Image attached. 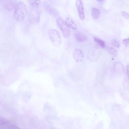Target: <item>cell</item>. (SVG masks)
<instances>
[{"label": "cell", "instance_id": "obj_1", "mask_svg": "<svg viewBox=\"0 0 129 129\" xmlns=\"http://www.w3.org/2000/svg\"><path fill=\"white\" fill-rule=\"evenodd\" d=\"M27 13V9L25 4L22 1L19 2L15 7L14 18L18 22H21L24 19Z\"/></svg>", "mask_w": 129, "mask_h": 129}, {"label": "cell", "instance_id": "obj_2", "mask_svg": "<svg viewBox=\"0 0 129 129\" xmlns=\"http://www.w3.org/2000/svg\"><path fill=\"white\" fill-rule=\"evenodd\" d=\"M50 41L55 46L59 47L61 43V39L59 32L56 30L51 29L48 31Z\"/></svg>", "mask_w": 129, "mask_h": 129}, {"label": "cell", "instance_id": "obj_3", "mask_svg": "<svg viewBox=\"0 0 129 129\" xmlns=\"http://www.w3.org/2000/svg\"><path fill=\"white\" fill-rule=\"evenodd\" d=\"M57 24L61 31L63 37L68 38L70 35V29L65 22L61 18L58 17L56 20Z\"/></svg>", "mask_w": 129, "mask_h": 129}, {"label": "cell", "instance_id": "obj_4", "mask_svg": "<svg viewBox=\"0 0 129 129\" xmlns=\"http://www.w3.org/2000/svg\"><path fill=\"white\" fill-rule=\"evenodd\" d=\"M73 57L75 61L77 62H80L83 60L84 55L83 51L79 49H76L74 51Z\"/></svg>", "mask_w": 129, "mask_h": 129}, {"label": "cell", "instance_id": "obj_5", "mask_svg": "<svg viewBox=\"0 0 129 129\" xmlns=\"http://www.w3.org/2000/svg\"><path fill=\"white\" fill-rule=\"evenodd\" d=\"M76 5L80 19L83 20L84 19L83 7L81 0H77L76 2Z\"/></svg>", "mask_w": 129, "mask_h": 129}, {"label": "cell", "instance_id": "obj_6", "mask_svg": "<svg viewBox=\"0 0 129 129\" xmlns=\"http://www.w3.org/2000/svg\"><path fill=\"white\" fill-rule=\"evenodd\" d=\"M74 36L76 39L80 42H84L86 41L87 39L86 36L81 32H76Z\"/></svg>", "mask_w": 129, "mask_h": 129}, {"label": "cell", "instance_id": "obj_7", "mask_svg": "<svg viewBox=\"0 0 129 129\" xmlns=\"http://www.w3.org/2000/svg\"><path fill=\"white\" fill-rule=\"evenodd\" d=\"M65 22L68 27L74 30L77 29V25L71 18L67 17L66 19Z\"/></svg>", "mask_w": 129, "mask_h": 129}, {"label": "cell", "instance_id": "obj_8", "mask_svg": "<svg viewBox=\"0 0 129 129\" xmlns=\"http://www.w3.org/2000/svg\"><path fill=\"white\" fill-rule=\"evenodd\" d=\"M91 15L92 17L94 19H97L100 16V12L98 9L93 7L91 9Z\"/></svg>", "mask_w": 129, "mask_h": 129}, {"label": "cell", "instance_id": "obj_9", "mask_svg": "<svg viewBox=\"0 0 129 129\" xmlns=\"http://www.w3.org/2000/svg\"><path fill=\"white\" fill-rule=\"evenodd\" d=\"M30 5L32 7L38 8L41 5V2L39 0H28V1Z\"/></svg>", "mask_w": 129, "mask_h": 129}, {"label": "cell", "instance_id": "obj_10", "mask_svg": "<svg viewBox=\"0 0 129 129\" xmlns=\"http://www.w3.org/2000/svg\"><path fill=\"white\" fill-rule=\"evenodd\" d=\"M94 40L101 48H104L105 47V43L103 41L95 37L94 38Z\"/></svg>", "mask_w": 129, "mask_h": 129}, {"label": "cell", "instance_id": "obj_11", "mask_svg": "<svg viewBox=\"0 0 129 129\" xmlns=\"http://www.w3.org/2000/svg\"><path fill=\"white\" fill-rule=\"evenodd\" d=\"M14 6V3L12 2H8L5 6V8L8 10H11L13 8Z\"/></svg>", "mask_w": 129, "mask_h": 129}, {"label": "cell", "instance_id": "obj_12", "mask_svg": "<svg viewBox=\"0 0 129 129\" xmlns=\"http://www.w3.org/2000/svg\"><path fill=\"white\" fill-rule=\"evenodd\" d=\"M9 122V121L7 119L4 117H0V126L5 125Z\"/></svg>", "mask_w": 129, "mask_h": 129}, {"label": "cell", "instance_id": "obj_13", "mask_svg": "<svg viewBox=\"0 0 129 129\" xmlns=\"http://www.w3.org/2000/svg\"><path fill=\"white\" fill-rule=\"evenodd\" d=\"M109 51L111 54L114 56H116L118 52L117 50L112 47H111L109 49Z\"/></svg>", "mask_w": 129, "mask_h": 129}, {"label": "cell", "instance_id": "obj_14", "mask_svg": "<svg viewBox=\"0 0 129 129\" xmlns=\"http://www.w3.org/2000/svg\"><path fill=\"white\" fill-rule=\"evenodd\" d=\"M112 43L117 48L120 47V44L117 41L114 39H113L112 41Z\"/></svg>", "mask_w": 129, "mask_h": 129}, {"label": "cell", "instance_id": "obj_15", "mask_svg": "<svg viewBox=\"0 0 129 129\" xmlns=\"http://www.w3.org/2000/svg\"><path fill=\"white\" fill-rule=\"evenodd\" d=\"M122 43L125 46L128 47L129 46V38L124 39L122 41Z\"/></svg>", "mask_w": 129, "mask_h": 129}, {"label": "cell", "instance_id": "obj_16", "mask_svg": "<svg viewBox=\"0 0 129 129\" xmlns=\"http://www.w3.org/2000/svg\"><path fill=\"white\" fill-rule=\"evenodd\" d=\"M122 15L125 18H129V15L128 13L126 12L122 11L121 12Z\"/></svg>", "mask_w": 129, "mask_h": 129}, {"label": "cell", "instance_id": "obj_17", "mask_svg": "<svg viewBox=\"0 0 129 129\" xmlns=\"http://www.w3.org/2000/svg\"><path fill=\"white\" fill-rule=\"evenodd\" d=\"M97 1H103L102 0H98Z\"/></svg>", "mask_w": 129, "mask_h": 129}]
</instances>
